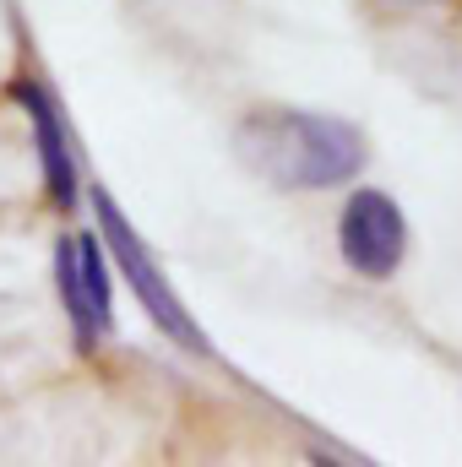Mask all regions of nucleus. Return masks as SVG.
Instances as JSON below:
<instances>
[{"label": "nucleus", "mask_w": 462, "mask_h": 467, "mask_svg": "<svg viewBox=\"0 0 462 467\" xmlns=\"http://www.w3.org/2000/svg\"><path fill=\"white\" fill-rule=\"evenodd\" d=\"M338 255L364 283L397 277L403 261H408V218H403V207L386 191L359 185L343 202V213H338Z\"/></svg>", "instance_id": "nucleus-4"}, {"label": "nucleus", "mask_w": 462, "mask_h": 467, "mask_svg": "<svg viewBox=\"0 0 462 467\" xmlns=\"http://www.w3.org/2000/svg\"><path fill=\"white\" fill-rule=\"evenodd\" d=\"M239 152L283 191H332L364 169L359 125L316 109H250L239 125Z\"/></svg>", "instance_id": "nucleus-1"}, {"label": "nucleus", "mask_w": 462, "mask_h": 467, "mask_svg": "<svg viewBox=\"0 0 462 467\" xmlns=\"http://www.w3.org/2000/svg\"><path fill=\"white\" fill-rule=\"evenodd\" d=\"M55 288L71 321L77 353H93L115 332V288H110V244L104 234H60L55 239Z\"/></svg>", "instance_id": "nucleus-3"}, {"label": "nucleus", "mask_w": 462, "mask_h": 467, "mask_svg": "<svg viewBox=\"0 0 462 467\" xmlns=\"http://www.w3.org/2000/svg\"><path fill=\"white\" fill-rule=\"evenodd\" d=\"M88 202H93V218H99V234H104V244H110V261L120 266V277H125V288L136 294V305L147 310V321H152V332H163L169 343H180V348L191 353H207V332H202V321L185 310V299L174 294V283H169V272L152 261V250H147V239L131 229V218L120 213V202L104 191V185H93L88 191Z\"/></svg>", "instance_id": "nucleus-2"}, {"label": "nucleus", "mask_w": 462, "mask_h": 467, "mask_svg": "<svg viewBox=\"0 0 462 467\" xmlns=\"http://www.w3.org/2000/svg\"><path fill=\"white\" fill-rule=\"evenodd\" d=\"M11 104L27 115L33 125V147H38V174H44V202L49 207H77L82 202V169H77V147H71V130H66V109L60 99L38 82V77H16L11 88Z\"/></svg>", "instance_id": "nucleus-5"}]
</instances>
